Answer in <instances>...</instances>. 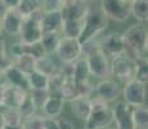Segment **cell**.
<instances>
[{
  "mask_svg": "<svg viewBox=\"0 0 148 129\" xmlns=\"http://www.w3.org/2000/svg\"><path fill=\"white\" fill-rule=\"evenodd\" d=\"M108 26V18L103 14L101 9H93L89 7L85 17L82 18V28L79 36V41L85 43L92 39H95L99 34H102Z\"/></svg>",
  "mask_w": 148,
  "mask_h": 129,
  "instance_id": "obj_1",
  "label": "cell"
},
{
  "mask_svg": "<svg viewBox=\"0 0 148 129\" xmlns=\"http://www.w3.org/2000/svg\"><path fill=\"white\" fill-rule=\"evenodd\" d=\"M113 123L112 107L99 98H92V110L85 120L86 129H103Z\"/></svg>",
  "mask_w": 148,
  "mask_h": 129,
  "instance_id": "obj_2",
  "label": "cell"
},
{
  "mask_svg": "<svg viewBox=\"0 0 148 129\" xmlns=\"http://www.w3.org/2000/svg\"><path fill=\"white\" fill-rule=\"evenodd\" d=\"M126 44V49H130L134 56H142L147 52V30L142 23L133 25L122 34Z\"/></svg>",
  "mask_w": 148,
  "mask_h": 129,
  "instance_id": "obj_3",
  "label": "cell"
},
{
  "mask_svg": "<svg viewBox=\"0 0 148 129\" xmlns=\"http://www.w3.org/2000/svg\"><path fill=\"white\" fill-rule=\"evenodd\" d=\"M121 94L124 97V101L130 105L132 107L146 105L147 99V83L139 81L136 79H130L125 83V87L122 88Z\"/></svg>",
  "mask_w": 148,
  "mask_h": 129,
  "instance_id": "obj_4",
  "label": "cell"
},
{
  "mask_svg": "<svg viewBox=\"0 0 148 129\" xmlns=\"http://www.w3.org/2000/svg\"><path fill=\"white\" fill-rule=\"evenodd\" d=\"M110 70L112 76H115L120 81L126 83L127 80L133 79L134 75V58L130 57L127 52L113 57L112 62L110 63Z\"/></svg>",
  "mask_w": 148,
  "mask_h": 129,
  "instance_id": "obj_5",
  "label": "cell"
},
{
  "mask_svg": "<svg viewBox=\"0 0 148 129\" xmlns=\"http://www.w3.org/2000/svg\"><path fill=\"white\" fill-rule=\"evenodd\" d=\"M54 54L61 62H75L81 57V43L79 39L61 36Z\"/></svg>",
  "mask_w": 148,
  "mask_h": 129,
  "instance_id": "obj_6",
  "label": "cell"
},
{
  "mask_svg": "<svg viewBox=\"0 0 148 129\" xmlns=\"http://www.w3.org/2000/svg\"><path fill=\"white\" fill-rule=\"evenodd\" d=\"M101 10L116 22H124L130 17V4L125 0H101Z\"/></svg>",
  "mask_w": 148,
  "mask_h": 129,
  "instance_id": "obj_7",
  "label": "cell"
},
{
  "mask_svg": "<svg viewBox=\"0 0 148 129\" xmlns=\"http://www.w3.org/2000/svg\"><path fill=\"white\" fill-rule=\"evenodd\" d=\"M89 67V72L92 76L98 77V79H106L111 75L110 70V61L108 56L102 49H98L89 56L85 57Z\"/></svg>",
  "mask_w": 148,
  "mask_h": 129,
  "instance_id": "obj_8",
  "label": "cell"
},
{
  "mask_svg": "<svg viewBox=\"0 0 148 129\" xmlns=\"http://www.w3.org/2000/svg\"><path fill=\"white\" fill-rule=\"evenodd\" d=\"M112 116L117 129H134L133 107L125 101H115L112 106Z\"/></svg>",
  "mask_w": 148,
  "mask_h": 129,
  "instance_id": "obj_9",
  "label": "cell"
},
{
  "mask_svg": "<svg viewBox=\"0 0 148 129\" xmlns=\"http://www.w3.org/2000/svg\"><path fill=\"white\" fill-rule=\"evenodd\" d=\"M121 87L117 81L112 79H102L94 87L95 98L104 102H115L121 96Z\"/></svg>",
  "mask_w": 148,
  "mask_h": 129,
  "instance_id": "obj_10",
  "label": "cell"
},
{
  "mask_svg": "<svg viewBox=\"0 0 148 129\" xmlns=\"http://www.w3.org/2000/svg\"><path fill=\"white\" fill-rule=\"evenodd\" d=\"M101 49L111 57H116L120 56L122 53H126V44H125V40L122 34L120 32H110L107 35H104L102 38L101 43Z\"/></svg>",
  "mask_w": 148,
  "mask_h": 129,
  "instance_id": "obj_11",
  "label": "cell"
},
{
  "mask_svg": "<svg viewBox=\"0 0 148 129\" xmlns=\"http://www.w3.org/2000/svg\"><path fill=\"white\" fill-rule=\"evenodd\" d=\"M41 26H40V21H38L34 17H26L23 18V22H22V27L21 31H19L18 36L21 38V41L23 43H38L40 41L41 38Z\"/></svg>",
  "mask_w": 148,
  "mask_h": 129,
  "instance_id": "obj_12",
  "label": "cell"
},
{
  "mask_svg": "<svg viewBox=\"0 0 148 129\" xmlns=\"http://www.w3.org/2000/svg\"><path fill=\"white\" fill-rule=\"evenodd\" d=\"M23 17L17 9H8L5 16L1 18L3 23V31L7 32L10 36H18L19 31L22 27Z\"/></svg>",
  "mask_w": 148,
  "mask_h": 129,
  "instance_id": "obj_13",
  "label": "cell"
},
{
  "mask_svg": "<svg viewBox=\"0 0 148 129\" xmlns=\"http://www.w3.org/2000/svg\"><path fill=\"white\" fill-rule=\"evenodd\" d=\"M28 97V90L18 87H13L10 84H5L4 93V107H17L18 108Z\"/></svg>",
  "mask_w": 148,
  "mask_h": 129,
  "instance_id": "obj_14",
  "label": "cell"
},
{
  "mask_svg": "<svg viewBox=\"0 0 148 129\" xmlns=\"http://www.w3.org/2000/svg\"><path fill=\"white\" fill-rule=\"evenodd\" d=\"M88 9H89V5H86L84 1L72 0L64 4L59 12H61L62 19H82Z\"/></svg>",
  "mask_w": 148,
  "mask_h": 129,
  "instance_id": "obj_15",
  "label": "cell"
},
{
  "mask_svg": "<svg viewBox=\"0 0 148 129\" xmlns=\"http://www.w3.org/2000/svg\"><path fill=\"white\" fill-rule=\"evenodd\" d=\"M3 75L7 79V83L13 87H18L22 88V89L30 90V85H28V79L27 75L23 74L18 67H16L13 63L10 66H8L4 71H3Z\"/></svg>",
  "mask_w": 148,
  "mask_h": 129,
  "instance_id": "obj_16",
  "label": "cell"
},
{
  "mask_svg": "<svg viewBox=\"0 0 148 129\" xmlns=\"http://www.w3.org/2000/svg\"><path fill=\"white\" fill-rule=\"evenodd\" d=\"M63 106H64V101L59 96V93H50L41 110L44 111L47 117H57L62 114Z\"/></svg>",
  "mask_w": 148,
  "mask_h": 129,
  "instance_id": "obj_17",
  "label": "cell"
},
{
  "mask_svg": "<svg viewBox=\"0 0 148 129\" xmlns=\"http://www.w3.org/2000/svg\"><path fill=\"white\" fill-rule=\"evenodd\" d=\"M71 103V112L73 114V116L77 117L79 120H85L88 119L92 110V98L88 97H77V98L72 99Z\"/></svg>",
  "mask_w": 148,
  "mask_h": 129,
  "instance_id": "obj_18",
  "label": "cell"
},
{
  "mask_svg": "<svg viewBox=\"0 0 148 129\" xmlns=\"http://www.w3.org/2000/svg\"><path fill=\"white\" fill-rule=\"evenodd\" d=\"M62 16L61 12H47L44 13L40 26L42 32H61L62 26Z\"/></svg>",
  "mask_w": 148,
  "mask_h": 129,
  "instance_id": "obj_19",
  "label": "cell"
},
{
  "mask_svg": "<svg viewBox=\"0 0 148 129\" xmlns=\"http://www.w3.org/2000/svg\"><path fill=\"white\" fill-rule=\"evenodd\" d=\"M82 28V19H63L61 26V32L67 38L79 39Z\"/></svg>",
  "mask_w": 148,
  "mask_h": 129,
  "instance_id": "obj_20",
  "label": "cell"
},
{
  "mask_svg": "<svg viewBox=\"0 0 148 129\" xmlns=\"http://www.w3.org/2000/svg\"><path fill=\"white\" fill-rule=\"evenodd\" d=\"M89 67H88V62L85 57H80L73 62V70H72V76L71 79L75 83L82 81V80L89 79Z\"/></svg>",
  "mask_w": 148,
  "mask_h": 129,
  "instance_id": "obj_21",
  "label": "cell"
},
{
  "mask_svg": "<svg viewBox=\"0 0 148 129\" xmlns=\"http://www.w3.org/2000/svg\"><path fill=\"white\" fill-rule=\"evenodd\" d=\"M130 16L140 23L146 22L148 18V0H134L130 3Z\"/></svg>",
  "mask_w": 148,
  "mask_h": 129,
  "instance_id": "obj_22",
  "label": "cell"
},
{
  "mask_svg": "<svg viewBox=\"0 0 148 129\" xmlns=\"http://www.w3.org/2000/svg\"><path fill=\"white\" fill-rule=\"evenodd\" d=\"M57 68H58V66L56 65V62H54L48 54L35 59V70L34 71H38V72L42 74V75H45V76L52 75Z\"/></svg>",
  "mask_w": 148,
  "mask_h": 129,
  "instance_id": "obj_23",
  "label": "cell"
},
{
  "mask_svg": "<svg viewBox=\"0 0 148 129\" xmlns=\"http://www.w3.org/2000/svg\"><path fill=\"white\" fill-rule=\"evenodd\" d=\"M59 39H61L59 32H42L41 34L40 44L42 45V48H44L45 53H47L48 56L56 53Z\"/></svg>",
  "mask_w": 148,
  "mask_h": 129,
  "instance_id": "obj_24",
  "label": "cell"
},
{
  "mask_svg": "<svg viewBox=\"0 0 148 129\" xmlns=\"http://www.w3.org/2000/svg\"><path fill=\"white\" fill-rule=\"evenodd\" d=\"M133 79H136L143 83H147L148 80V63L147 58L143 54L134 57V75H133Z\"/></svg>",
  "mask_w": 148,
  "mask_h": 129,
  "instance_id": "obj_25",
  "label": "cell"
},
{
  "mask_svg": "<svg viewBox=\"0 0 148 129\" xmlns=\"http://www.w3.org/2000/svg\"><path fill=\"white\" fill-rule=\"evenodd\" d=\"M3 117L5 127H19L25 121L23 116L17 107H5V110L3 111Z\"/></svg>",
  "mask_w": 148,
  "mask_h": 129,
  "instance_id": "obj_26",
  "label": "cell"
},
{
  "mask_svg": "<svg viewBox=\"0 0 148 129\" xmlns=\"http://www.w3.org/2000/svg\"><path fill=\"white\" fill-rule=\"evenodd\" d=\"M133 121L135 129H148V108L146 105L133 107Z\"/></svg>",
  "mask_w": 148,
  "mask_h": 129,
  "instance_id": "obj_27",
  "label": "cell"
},
{
  "mask_svg": "<svg viewBox=\"0 0 148 129\" xmlns=\"http://www.w3.org/2000/svg\"><path fill=\"white\" fill-rule=\"evenodd\" d=\"M13 65L18 67L23 74L30 75L35 70V58L28 54H21L13 58Z\"/></svg>",
  "mask_w": 148,
  "mask_h": 129,
  "instance_id": "obj_28",
  "label": "cell"
},
{
  "mask_svg": "<svg viewBox=\"0 0 148 129\" xmlns=\"http://www.w3.org/2000/svg\"><path fill=\"white\" fill-rule=\"evenodd\" d=\"M66 80H67L66 75H64L58 67L52 75L48 76V88L47 89L49 90V93H59L62 85L64 84Z\"/></svg>",
  "mask_w": 148,
  "mask_h": 129,
  "instance_id": "obj_29",
  "label": "cell"
},
{
  "mask_svg": "<svg viewBox=\"0 0 148 129\" xmlns=\"http://www.w3.org/2000/svg\"><path fill=\"white\" fill-rule=\"evenodd\" d=\"M59 96L63 98V101L71 102L72 99L77 98L79 92H77V85L72 79H67L64 84L62 85L61 90H59Z\"/></svg>",
  "mask_w": 148,
  "mask_h": 129,
  "instance_id": "obj_30",
  "label": "cell"
},
{
  "mask_svg": "<svg viewBox=\"0 0 148 129\" xmlns=\"http://www.w3.org/2000/svg\"><path fill=\"white\" fill-rule=\"evenodd\" d=\"M39 9H41L40 0H21L18 7H17V10L21 13V16L23 18L31 16V14L35 13Z\"/></svg>",
  "mask_w": 148,
  "mask_h": 129,
  "instance_id": "obj_31",
  "label": "cell"
},
{
  "mask_svg": "<svg viewBox=\"0 0 148 129\" xmlns=\"http://www.w3.org/2000/svg\"><path fill=\"white\" fill-rule=\"evenodd\" d=\"M21 53L22 54H28V56L34 57V58H39V57L45 56V50L42 48V45L40 44V41L38 43H23L21 41Z\"/></svg>",
  "mask_w": 148,
  "mask_h": 129,
  "instance_id": "obj_32",
  "label": "cell"
},
{
  "mask_svg": "<svg viewBox=\"0 0 148 129\" xmlns=\"http://www.w3.org/2000/svg\"><path fill=\"white\" fill-rule=\"evenodd\" d=\"M30 89H47L48 88V76L42 75L38 71H32L27 75Z\"/></svg>",
  "mask_w": 148,
  "mask_h": 129,
  "instance_id": "obj_33",
  "label": "cell"
},
{
  "mask_svg": "<svg viewBox=\"0 0 148 129\" xmlns=\"http://www.w3.org/2000/svg\"><path fill=\"white\" fill-rule=\"evenodd\" d=\"M49 94L50 93L48 89H30L28 97H30L31 102L34 103V106H35L38 110H41L44 103L47 102Z\"/></svg>",
  "mask_w": 148,
  "mask_h": 129,
  "instance_id": "obj_34",
  "label": "cell"
},
{
  "mask_svg": "<svg viewBox=\"0 0 148 129\" xmlns=\"http://www.w3.org/2000/svg\"><path fill=\"white\" fill-rule=\"evenodd\" d=\"M12 63H13L12 57L8 56L7 41H5L4 38H1V35H0V72H3L8 66H10Z\"/></svg>",
  "mask_w": 148,
  "mask_h": 129,
  "instance_id": "obj_35",
  "label": "cell"
},
{
  "mask_svg": "<svg viewBox=\"0 0 148 129\" xmlns=\"http://www.w3.org/2000/svg\"><path fill=\"white\" fill-rule=\"evenodd\" d=\"M76 85H77L79 97H88V98L93 97V94H94V85L89 81V79L76 83Z\"/></svg>",
  "mask_w": 148,
  "mask_h": 129,
  "instance_id": "obj_36",
  "label": "cell"
},
{
  "mask_svg": "<svg viewBox=\"0 0 148 129\" xmlns=\"http://www.w3.org/2000/svg\"><path fill=\"white\" fill-rule=\"evenodd\" d=\"M44 117L45 116H40L38 114H34V115L28 116L25 119L23 124L26 129H42V124H44Z\"/></svg>",
  "mask_w": 148,
  "mask_h": 129,
  "instance_id": "obj_37",
  "label": "cell"
},
{
  "mask_svg": "<svg viewBox=\"0 0 148 129\" xmlns=\"http://www.w3.org/2000/svg\"><path fill=\"white\" fill-rule=\"evenodd\" d=\"M41 3V10L44 13L47 12H59L63 7L62 0H40Z\"/></svg>",
  "mask_w": 148,
  "mask_h": 129,
  "instance_id": "obj_38",
  "label": "cell"
},
{
  "mask_svg": "<svg viewBox=\"0 0 148 129\" xmlns=\"http://www.w3.org/2000/svg\"><path fill=\"white\" fill-rule=\"evenodd\" d=\"M18 110H19V112H21V115L23 116V119H26V117L34 115V114L38 111V108H36L35 106H34V103L31 102L30 97H27V98L25 99V102L18 107Z\"/></svg>",
  "mask_w": 148,
  "mask_h": 129,
  "instance_id": "obj_39",
  "label": "cell"
},
{
  "mask_svg": "<svg viewBox=\"0 0 148 129\" xmlns=\"http://www.w3.org/2000/svg\"><path fill=\"white\" fill-rule=\"evenodd\" d=\"M42 129H59L58 128V121L54 117H44V124Z\"/></svg>",
  "mask_w": 148,
  "mask_h": 129,
  "instance_id": "obj_40",
  "label": "cell"
},
{
  "mask_svg": "<svg viewBox=\"0 0 148 129\" xmlns=\"http://www.w3.org/2000/svg\"><path fill=\"white\" fill-rule=\"evenodd\" d=\"M58 121V128L59 129H75V125L71 120H67V119H59L57 120Z\"/></svg>",
  "mask_w": 148,
  "mask_h": 129,
  "instance_id": "obj_41",
  "label": "cell"
},
{
  "mask_svg": "<svg viewBox=\"0 0 148 129\" xmlns=\"http://www.w3.org/2000/svg\"><path fill=\"white\" fill-rule=\"evenodd\" d=\"M19 1H21V0H4V3L8 7V9H17Z\"/></svg>",
  "mask_w": 148,
  "mask_h": 129,
  "instance_id": "obj_42",
  "label": "cell"
},
{
  "mask_svg": "<svg viewBox=\"0 0 148 129\" xmlns=\"http://www.w3.org/2000/svg\"><path fill=\"white\" fill-rule=\"evenodd\" d=\"M5 84H7V83H3V84H0V107H4V93H5Z\"/></svg>",
  "mask_w": 148,
  "mask_h": 129,
  "instance_id": "obj_43",
  "label": "cell"
},
{
  "mask_svg": "<svg viewBox=\"0 0 148 129\" xmlns=\"http://www.w3.org/2000/svg\"><path fill=\"white\" fill-rule=\"evenodd\" d=\"M7 12H8V7L5 5L4 0H0V18H3Z\"/></svg>",
  "mask_w": 148,
  "mask_h": 129,
  "instance_id": "obj_44",
  "label": "cell"
},
{
  "mask_svg": "<svg viewBox=\"0 0 148 129\" xmlns=\"http://www.w3.org/2000/svg\"><path fill=\"white\" fill-rule=\"evenodd\" d=\"M5 128V123H4V117H3V112L0 111V129Z\"/></svg>",
  "mask_w": 148,
  "mask_h": 129,
  "instance_id": "obj_45",
  "label": "cell"
},
{
  "mask_svg": "<svg viewBox=\"0 0 148 129\" xmlns=\"http://www.w3.org/2000/svg\"><path fill=\"white\" fill-rule=\"evenodd\" d=\"M4 129H26V128H25V124H22L19 127H5Z\"/></svg>",
  "mask_w": 148,
  "mask_h": 129,
  "instance_id": "obj_46",
  "label": "cell"
},
{
  "mask_svg": "<svg viewBox=\"0 0 148 129\" xmlns=\"http://www.w3.org/2000/svg\"><path fill=\"white\" fill-rule=\"evenodd\" d=\"M3 32V23H1V18H0V35Z\"/></svg>",
  "mask_w": 148,
  "mask_h": 129,
  "instance_id": "obj_47",
  "label": "cell"
},
{
  "mask_svg": "<svg viewBox=\"0 0 148 129\" xmlns=\"http://www.w3.org/2000/svg\"><path fill=\"white\" fill-rule=\"evenodd\" d=\"M103 129H117V128H116V127H112V125H108V127L103 128Z\"/></svg>",
  "mask_w": 148,
  "mask_h": 129,
  "instance_id": "obj_48",
  "label": "cell"
},
{
  "mask_svg": "<svg viewBox=\"0 0 148 129\" xmlns=\"http://www.w3.org/2000/svg\"><path fill=\"white\" fill-rule=\"evenodd\" d=\"M63 1V4H67V3H70V1H72V0H62Z\"/></svg>",
  "mask_w": 148,
  "mask_h": 129,
  "instance_id": "obj_49",
  "label": "cell"
},
{
  "mask_svg": "<svg viewBox=\"0 0 148 129\" xmlns=\"http://www.w3.org/2000/svg\"><path fill=\"white\" fill-rule=\"evenodd\" d=\"M125 1H126V3H129V4H130V3H133V1H134V0H125Z\"/></svg>",
  "mask_w": 148,
  "mask_h": 129,
  "instance_id": "obj_50",
  "label": "cell"
},
{
  "mask_svg": "<svg viewBox=\"0 0 148 129\" xmlns=\"http://www.w3.org/2000/svg\"><path fill=\"white\" fill-rule=\"evenodd\" d=\"M79 1H84V3H86V1H89V0H79Z\"/></svg>",
  "mask_w": 148,
  "mask_h": 129,
  "instance_id": "obj_51",
  "label": "cell"
},
{
  "mask_svg": "<svg viewBox=\"0 0 148 129\" xmlns=\"http://www.w3.org/2000/svg\"><path fill=\"white\" fill-rule=\"evenodd\" d=\"M84 129H86V128H84Z\"/></svg>",
  "mask_w": 148,
  "mask_h": 129,
  "instance_id": "obj_52",
  "label": "cell"
},
{
  "mask_svg": "<svg viewBox=\"0 0 148 129\" xmlns=\"http://www.w3.org/2000/svg\"><path fill=\"white\" fill-rule=\"evenodd\" d=\"M134 129H135V128H134Z\"/></svg>",
  "mask_w": 148,
  "mask_h": 129,
  "instance_id": "obj_53",
  "label": "cell"
}]
</instances>
